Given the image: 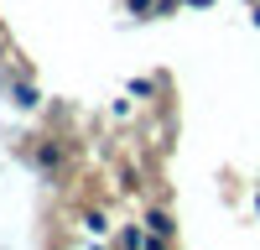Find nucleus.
<instances>
[{
    "mask_svg": "<svg viewBox=\"0 0 260 250\" xmlns=\"http://www.w3.org/2000/svg\"><path fill=\"white\" fill-rule=\"evenodd\" d=\"M255 26H260V0H255Z\"/></svg>",
    "mask_w": 260,
    "mask_h": 250,
    "instance_id": "nucleus-6",
    "label": "nucleus"
},
{
    "mask_svg": "<svg viewBox=\"0 0 260 250\" xmlns=\"http://www.w3.org/2000/svg\"><path fill=\"white\" fill-rule=\"evenodd\" d=\"M83 224H89L94 235H110V219H104V214H83Z\"/></svg>",
    "mask_w": 260,
    "mask_h": 250,
    "instance_id": "nucleus-5",
    "label": "nucleus"
},
{
    "mask_svg": "<svg viewBox=\"0 0 260 250\" xmlns=\"http://www.w3.org/2000/svg\"><path fill=\"white\" fill-rule=\"evenodd\" d=\"M255 208H260V193H255Z\"/></svg>",
    "mask_w": 260,
    "mask_h": 250,
    "instance_id": "nucleus-7",
    "label": "nucleus"
},
{
    "mask_svg": "<svg viewBox=\"0 0 260 250\" xmlns=\"http://www.w3.org/2000/svg\"><path fill=\"white\" fill-rule=\"evenodd\" d=\"M37 167H42V172H57V167H62V146L57 141H42L37 146Z\"/></svg>",
    "mask_w": 260,
    "mask_h": 250,
    "instance_id": "nucleus-4",
    "label": "nucleus"
},
{
    "mask_svg": "<svg viewBox=\"0 0 260 250\" xmlns=\"http://www.w3.org/2000/svg\"><path fill=\"white\" fill-rule=\"evenodd\" d=\"M11 104H16V110H37V104H42V94H37V83H26V78H16V83H11Z\"/></svg>",
    "mask_w": 260,
    "mask_h": 250,
    "instance_id": "nucleus-3",
    "label": "nucleus"
},
{
    "mask_svg": "<svg viewBox=\"0 0 260 250\" xmlns=\"http://www.w3.org/2000/svg\"><path fill=\"white\" fill-rule=\"evenodd\" d=\"M146 229H151V235H156L161 245H177V219H172V208L151 203V208H146Z\"/></svg>",
    "mask_w": 260,
    "mask_h": 250,
    "instance_id": "nucleus-1",
    "label": "nucleus"
},
{
    "mask_svg": "<svg viewBox=\"0 0 260 250\" xmlns=\"http://www.w3.org/2000/svg\"><path fill=\"white\" fill-rule=\"evenodd\" d=\"M110 240H115V245H125V250H151V245H161V240L151 235V229H141V224H125V229H115Z\"/></svg>",
    "mask_w": 260,
    "mask_h": 250,
    "instance_id": "nucleus-2",
    "label": "nucleus"
}]
</instances>
